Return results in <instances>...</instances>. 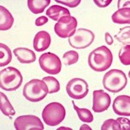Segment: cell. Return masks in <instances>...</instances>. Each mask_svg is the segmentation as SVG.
<instances>
[{
	"mask_svg": "<svg viewBox=\"0 0 130 130\" xmlns=\"http://www.w3.org/2000/svg\"><path fill=\"white\" fill-rule=\"evenodd\" d=\"M78 59H79L78 53L76 51H73V50L65 52V54L62 56V62L65 65H72L76 63Z\"/></svg>",
	"mask_w": 130,
	"mask_h": 130,
	"instance_id": "cb8c5ba5",
	"label": "cell"
},
{
	"mask_svg": "<svg viewBox=\"0 0 130 130\" xmlns=\"http://www.w3.org/2000/svg\"><path fill=\"white\" fill-rule=\"evenodd\" d=\"M49 94L46 83L43 80L33 79L26 83L23 89V95L25 99L32 102H37L43 100Z\"/></svg>",
	"mask_w": 130,
	"mask_h": 130,
	"instance_id": "3957f363",
	"label": "cell"
},
{
	"mask_svg": "<svg viewBox=\"0 0 130 130\" xmlns=\"http://www.w3.org/2000/svg\"><path fill=\"white\" fill-rule=\"evenodd\" d=\"M43 81L46 83L49 90V94L56 93L60 90V83L55 77L52 76H45L43 78Z\"/></svg>",
	"mask_w": 130,
	"mask_h": 130,
	"instance_id": "7402d4cb",
	"label": "cell"
},
{
	"mask_svg": "<svg viewBox=\"0 0 130 130\" xmlns=\"http://www.w3.org/2000/svg\"><path fill=\"white\" fill-rule=\"evenodd\" d=\"M72 103H73V106H74L75 110L76 111L79 119H80L82 121H83V122H87V123H90L94 121V116H93V115H92V113L90 112V110L87 109V108H78V107L75 104L74 101L72 102Z\"/></svg>",
	"mask_w": 130,
	"mask_h": 130,
	"instance_id": "44dd1931",
	"label": "cell"
},
{
	"mask_svg": "<svg viewBox=\"0 0 130 130\" xmlns=\"http://www.w3.org/2000/svg\"><path fill=\"white\" fill-rule=\"evenodd\" d=\"M23 83V75L14 67H8L0 71V88L5 91L19 89Z\"/></svg>",
	"mask_w": 130,
	"mask_h": 130,
	"instance_id": "7a4b0ae2",
	"label": "cell"
},
{
	"mask_svg": "<svg viewBox=\"0 0 130 130\" xmlns=\"http://www.w3.org/2000/svg\"><path fill=\"white\" fill-rule=\"evenodd\" d=\"M56 2L62 4V5L69 6L70 8H75L80 5L81 0H56Z\"/></svg>",
	"mask_w": 130,
	"mask_h": 130,
	"instance_id": "4316f807",
	"label": "cell"
},
{
	"mask_svg": "<svg viewBox=\"0 0 130 130\" xmlns=\"http://www.w3.org/2000/svg\"><path fill=\"white\" fill-rule=\"evenodd\" d=\"M129 5H130L129 1H122V0H119L118 1L119 9H122L123 6H125V8H129Z\"/></svg>",
	"mask_w": 130,
	"mask_h": 130,
	"instance_id": "4dcf8cb0",
	"label": "cell"
},
{
	"mask_svg": "<svg viewBox=\"0 0 130 130\" xmlns=\"http://www.w3.org/2000/svg\"><path fill=\"white\" fill-rule=\"evenodd\" d=\"M112 2V0H104V1H99V0H94V3L96 5L98 6V7H101V8H105L107 7L109 4Z\"/></svg>",
	"mask_w": 130,
	"mask_h": 130,
	"instance_id": "f1b7e54d",
	"label": "cell"
},
{
	"mask_svg": "<svg viewBox=\"0 0 130 130\" xmlns=\"http://www.w3.org/2000/svg\"><path fill=\"white\" fill-rule=\"evenodd\" d=\"M42 116L45 124L55 127L60 124L65 119L66 110L59 102H51L43 108Z\"/></svg>",
	"mask_w": 130,
	"mask_h": 130,
	"instance_id": "5b68a950",
	"label": "cell"
},
{
	"mask_svg": "<svg viewBox=\"0 0 130 130\" xmlns=\"http://www.w3.org/2000/svg\"><path fill=\"white\" fill-rule=\"evenodd\" d=\"M28 7L30 10L34 14H38L43 12L48 5H50V0H28Z\"/></svg>",
	"mask_w": 130,
	"mask_h": 130,
	"instance_id": "ac0fdd59",
	"label": "cell"
},
{
	"mask_svg": "<svg viewBox=\"0 0 130 130\" xmlns=\"http://www.w3.org/2000/svg\"><path fill=\"white\" fill-rule=\"evenodd\" d=\"M13 22L14 18L11 13L4 6H0V30L2 31L10 30Z\"/></svg>",
	"mask_w": 130,
	"mask_h": 130,
	"instance_id": "9a60e30c",
	"label": "cell"
},
{
	"mask_svg": "<svg viewBox=\"0 0 130 130\" xmlns=\"http://www.w3.org/2000/svg\"><path fill=\"white\" fill-rule=\"evenodd\" d=\"M102 130H121L120 123L118 122L117 120H114V119H109L104 121L102 124Z\"/></svg>",
	"mask_w": 130,
	"mask_h": 130,
	"instance_id": "484cf974",
	"label": "cell"
},
{
	"mask_svg": "<svg viewBox=\"0 0 130 130\" xmlns=\"http://www.w3.org/2000/svg\"><path fill=\"white\" fill-rule=\"evenodd\" d=\"M111 98L109 95L103 90H95L93 92V111L95 113H102L106 111L110 106Z\"/></svg>",
	"mask_w": 130,
	"mask_h": 130,
	"instance_id": "8fae6325",
	"label": "cell"
},
{
	"mask_svg": "<svg viewBox=\"0 0 130 130\" xmlns=\"http://www.w3.org/2000/svg\"><path fill=\"white\" fill-rule=\"evenodd\" d=\"M0 108L1 112L6 116H13L16 114L15 109L4 93H0Z\"/></svg>",
	"mask_w": 130,
	"mask_h": 130,
	"instance_id": "d6986e66",
	"label": "cell"
},
{
	"mask_svg": "<svg viewBox=\"0 0 130 130\" xmlns=\"http://www.w3.org/2000/svg\"><path fill=\"white\" fill-rule=\"evenodd\" d=\"M105 41H106L107 44H108V45L113 44V43H114V39H113V37H111L108 32H107L105 34Z\"/></svg>",
	"mask_w": 130,
	"mask_h": 130,
	"instance_id": "1f68e13d",
	"label": "cell"
},
{
	"mask_svg": "<svg viewBox=\"0 0 130 130\" xmlns=\"http://www.w3.org/2000/svg\"><path fill=\"white\" fill-rule=\"evenodd\" d=\"M95 40V34L87 29H78L69 37V43L75 49H85L89 47Z\"/></svg>",
	"mask_w": 130,
	"mask_h": 130,
	"instance_id": "8992f818",
	"label": "cell"
},
{
	"mask_svg": "<svg viewBox=\"0 0 130 130\" xmlns=\"http://www.w3.org/2000/svg\"><path fill=\"white\" fill-rule=\"evenodd\" d=\"M13 53L21 63H31L37 58L35 52L27 48H17L13 50Z\"/></svg>",
	"mask_w": 130,
	"mask_h": 130,
	"instance_id": "5bb4252c",
	"label": "cell"
},
{
	"mask_svg": "<svg viewBox=\"0 0 130 130\" xmlns=\"http://www.w3.org/2000/svg\"><path fill=\"white\" fill-rule=\"evenodd\" d=\"M85 127H86V128H89V129H90L89 126H87V125H83V126H82V128H81V129H83V128H85Z\"/></svg>",
	"mask_w": 130,
	"mask_h": 130,
	"instance_id": "d6a6232c",
	"label": "cell"
},
{
	"mask_svg": "<svg viewBox=\"0 0 130 130\" xmlns=\"http://www.w3.org/2000/svg\"><path fill=\"white\" fill-rule=\"evenodd\" d=\"M115 38L117 41L121 42L122 44L129 45L130 43V27L127 26L120 30L119 33L115 36Z\"/></svg>",
	"mask_w": 130,
	"mask_h": 130,
	"instance_id": "603a6c76",
	"label": "cell"
},
{
	"mask_svg": "<svg viewBox=\"0 0 130 130\" xmlns=\"http://www.w3.org/2000/svg\"><path fill=\"white\" fill-rule=\"evenodd\" d=\"M118 122L120 123L121 130L126 129V130H129L130 128V124H129V120L128 119H125V118H118L117 119Z\"/></svg>",
	"mask_w": 130,
	"mask_h": 130,
	"instance_id": "83f0119b",
	"label": "cell"
},
{
	"mask_svg": "<svg viewBox=\"0 0 130 130\" xmlns=\"http://www.w3.org/2000/svg\"><path fill=\"white\" fill-rule=\"evenodd\" d=\"M39 65L44 72L50 75H57L62 69V62L56 54L51 52L43 54L39 57Z\"/></svg>",
	"mask_w": 130,
	"mask_h": 130,
	"instance_id": "52a82bcc",
	"label": "cell"
},
{
	"mask_svg": "<svg viewBox=\"0 0 130 130\" xmlns=\"http://www.w3.org/2000/svg\"><path fill=\"white\" fill-rule=\"evenodd\" d=\"M51 43V37L47 31L42 30L36 34L33 41V47L36 51H44Z\"/></svg>",
	"mask_w": 130,
	"mask_h": 130,
	"instance_id": "4fadbf2b",
	"label": "cell"
},
{
	"mask_svg": "<svg viewBox=\"0 0 130 130\" xmlns=\"http://www.w3.org/2000/svg\"><path fill=\"white\" fill-rule=\"evenodd\" d=\"M112 20L115 24H130V8L119 9L112 15Z\"/></svg>",
	"mask_w": 130,
	"mask_h": 130,
	"instance_id": "e0dca14e",
	"label": "cell"
},
{
	"mask_svg": "<svg viewBox=\"0 0 130 130\" xmlns=\"http://www.w3.org/2000/svg\"><path fill=\"white\" fill-rule=\"evenodd\" d=\"M113 110L116 115L129 116L130 115V97L128 95L117 96L114 100Z\"/></svg>",
	"mask_w": 130,
	"mask_h": 130,
	"instance_id": "7c38bea8",
	"label": "cell"
},
{
	"mask_svg": "<svg viewBox=\"0 0 130 130\" xmlns=\"http://www.w3.org/2000/svg\"><path fill=\"white\" fill-rule=\"evenodd\" d=\"M16 130H43V122L36 115H21L14 121Z\"/></svg>",
	"mask_w": 130,
	"mask_h": 130,
	"instance_id": "30bf717a",
	"label": "cell"
},
{
	"mask_svg": "<svg viewBox=\"0 0 130 130\" xmlns=\"http://www.w3.org/2000/svg\"><path fill=\"white\" fill-rule=\"evenodd\" d=\"M46 15L50 19L54 21H58L61 18L66 16H70V12L65 7H62L59 5H52L49 9L46 10Z\"/></svg>",
	"mask_w": 130,
	"mask_h": 130,
	"instance_id": "2e32d148",
	"label": "cell"
},
{
	"mask_svg": "<svg viewBox=\"0 0 130 130\" xmlns=\"http://www.w3.org/2000/svg\"><path fill=\"white\" fill-rule=\"evenodd\" d=\"M66 91L70 97L74 100L83 99L89 93L87 82L81 78H73L67 83Z\"/></svg>",
	"mask_w": 130,
	"mask_h": 130,
	"instance_id": "9c48e42d",
	"label": "cell"
},
{
	"mask_svg": "<svg viewBox=\"0 0 130 130\" xmlns=\"http://www.w3.org/2000/svg\"><path fill=\"white\" fill-rule=\"evenodd\" d=\"M102 84L108 91L111 93H118L124 89L127 84V75L121 70H111L104 75Z\"/></svg>",
	"mask_w": 130,
	"mask_h": 130,
	"instance_id": "277c9868",
	"label": "cell"
},
{
	"mask_svg": "<svg viewBox=\"0 0 130 130\" xmlns=\"http://www.w3.org/2000/svg\"><path fill=\"white\" fill-rule=\"evenodd\" d=\"M77 27V20L72 16L61 18L55 24V32L61 38L70 37L75 33Z\"/></svg>",
	"mask_w": 130,
	"mask_h": 130,
	"instance_id": "ba28073f",
	"label": "cell"
},
{
	"mask_svg": "<svg viewBox=\"0 0 130 130\" xmlns=\"http://www.w3.org/2000/svg\"><path fill=\"white\" fill-rule=\"evenodd\" d=\"M113 62V55L106 46H101L90 52L88 58L89 66L96 72H103Z\"/></svg>",
	"mask_w": 130,
	"mask_h": 130,
	"instance_id": "6da1fadb",
	"label": "cell"
},
{
	"mask_svg": "<svg viewBox=\"0 0 130 130\" xmlns=\"http://www.w3.org/2000/svg\"><path fill=\"white\" fill-rule=\"evenodd\" d=\"M48 23V18L47 17H44V16H42V17H39L35 22V24L37 26H42V25Z\"/></svg>",
	"mask_w": 130,
	"mask_h": 130,
	"instance_id": "f546056e",
	"label": "cell"
},
{
	"mask_svg": "<svg viewBox=\"0 0 130 130\" xmlns=\"http://www.w3.org/2000/svg\"><path fill=\"white\" fill-rule=\"evenodd\" d=\"M119 58L123 65L128 66L130 64V45H125L121 48L119 53Z\"/></svg>",
	"mask_w": 130,
	"mask_h": 130,
	"instance_id": "d4e9b609",
	"label": "cell"
},
{
	"mask_svg": "<svg viewBox=\"0 0 130 130\" xmlns=\"http://www.w3.org/2000/svg\"><path fill=\"white\" fill-rule=\"evenodd\" d=\"M11 51L7 45L0 43V66L3 67L8 65L11 62Z\"/></svg>",
	"mask_w": 130,
	"mask_h": 130,
	"instance_id": "ffe728a7",
	"label": "cell"
}]
</instances>
